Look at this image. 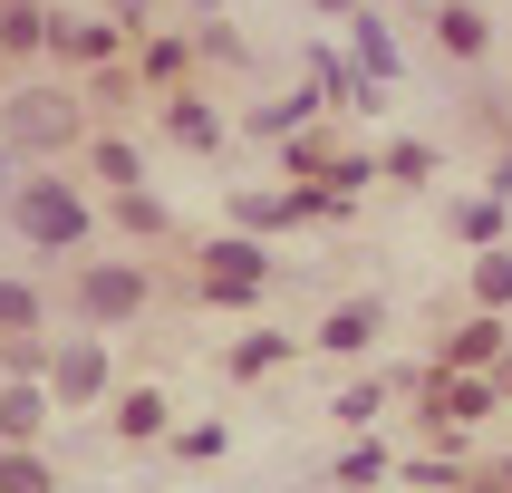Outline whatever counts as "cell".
<instances>
[{
  "label": "cell",
  "instance_id": "6da1fadb",
  "mask_svg": "<svg viewBox=\"0 0 512 493\" xmlns=\"http://www.w3.org/2000/svg\"><path fill=\"white\" fill-rule=\"evenodd\" d=\"M78 97L68 87H10L0 97V145H20V155H58V145H78Z\"/></svg>",
  "mask_w": 512,
  "mask_h": 493
},
{
  "label": "cell",
  "instance_id": "7a4b0ae2",
  "mask_svg": "<svg viewBox=\"0 0 512 493\" xmlns=\"http://www.w3.org/2000/svg\"><path fill=\"white\" fill-rule=\"evenodd\" d=\"M10 213H20V232H29V242H39V252H78V242H87V203L68 194L58 174H29Z\"/></svg>",
  "mask_w": 512,
  "mask_h": 493
},
{
  "label": "cell",
  "instance_id": "3957f363",
  "mask_svg": "<svg viewBox=\"0 0 512 493\" xmlns=\"http://www.w3.org/2000/svg\"><path fill=\"white\" fill-rule=\"evenodd\" d=\"M78 300H87L97 329H116V319L145 310V271H136V261H97V271H78Z\"/></svg>",
  "mask_w": 512,
  "mask_h": 493
},
{
  "label": "cell",
  "instance_id": "277c9868",
  "mask_svg": "<svg viewBox=\"0 0 512 493\" xmlns=\"http://www.w3.org/2000/svg\"><path fill=\"white\" fill-rule=\"evenodd\" d=\"M107 339H68L49 358V397H68V406H107Z\"/></svg>",
  "mask_w": 512,
  "mask_h": 493
},
{
  "label": "cell",
  "instance_id": "5b68a950",
  "mask_svg": "<svg viewBox=\"0 0 512 493\" xmlns=\"http://www.w3.org/2000/svg\"><path fill=\"white\" fill-rule=\"evenodd\" d=\"M203 281L261 290V242H252V232H213V242H203Z\"/></svg>",
  "mask_w": 512,
  "mask_h": 493
},
{
  "label": "cell",
  "instance_id": "8992f818",
  "mask_svg": "<svg viewBox=\"0 0 512 493\" xmlns=\"http://www.w3.org/2000/svg\"><path fill=\"white\" fill-rule=\"evenodd\" d=\"M435 39H445L455 58H484L493 49V20L474 10V0H445V10H435Z\"/></svg>",
  "mask_w": 512,
  "mask_h": 493
},
{
  "label": "cell",
  "instance_id": "52a82bcc",
  "mask_svg": "<svg viewBox=\"0 0 512 493\" xmlns=\"http://www.w3.org/2000/svg\"><path fill=\"white\" fill-rule=\"evenodd\" d=\"M165 126H174V145H194V155H213V145H223V116L203 107V97H184V87L165 97Z\"/></svg>",
  "mask_w": 512,
  "mask_h": 493
},
{
  "label": "cell",
  "instance_id": "ba28073f",
  "mask_svg": "<svg viewBox=\"0 0 512 493\" xmlns=\"http://www.w3.org/2000/svg\"><path fill=\"white\" fill-rule=\"evenodd\" d=\"M503 319H464L455 339H445V368H493V358H503Z\"/></svg>",
  "mask_w": 512,
  "mask_h": 493
},
{
  "label": "cell",
  "instance_id": "9c48e42d",
  "mask_svg": "<svg viewBox=\"0 0 512 493\" xmlns=\"http://www.w3.org/2000/svg\"><path fill=\"white\" fill-rule=\"evenodd\" d=\"M455 242L493 252V242H503V194H474V203H455Z\"/></svg>",
  "mask_w": 512,
  "mask_h": 493
},
{
  "label": "cell",
  "instance_id": "30bf717a",
  "mask_svg": "<svg viewBox=\"0 0 512 493\" xmlns=\"http://www.w3.org/2000/svg\"><path fill=\"white\" fill-rule=\"evenodd\" d=\"M358 58H368V78L387 87V78H406V58H397V39L377 29V10H358Z\"/></svg>",
  "mask_w": 512,
  "mask_h": 493
},
{
  "label": "cell",
  "instance_id": "8fae6325",
  "mask_svg": "<svg viewBox=\"0 0 512 493\" xmlns=\"http://www.w3.org/2000/svg\"><path fill=\"white\" fill-rule=\"evenodd\" d=\"M368 339H377V310H368V300H348V310L319 319V348H368Z\"/></svg>",
  "mask_w": 512,
  "mask_h": 493
},
{
  "label": "cell",
  "instance_id": "7c38bea8",
  "mask_svg": "<svg viewBox=\"0 0 512 493\" xmlns=\"http://www.w3.org/2000/svg\"><path fill=\"white\" fill-rule=\"evenodd\" d=\"M281 358H290L281 329H252V339H232V377H261V368H281Z\"/></svg>",
  "mask_w": 512,
  "mask_h": 493
},
{
  "label": "cell",
  "instance_id": "4fadbf2b",
  "mask_svg": "<svg viewBox=\"0 0 512 493\" xmlns=\"http://www.w3.org/2000/svg\"><path fill=\"white\" fill-rule=\"evenodd\" d=\"M474 300H484V310H503V300H512V252H503V242L474 252Z\"/></svg>",
  "mask_w": 512,
  "mask_h": 493
},
{
  "label": "cell",
  "instance_id": "5bb4252c",
  "mask_svg": "<svg viewBox=\"0 0 512 493\" xmlns=\"http://www.w3.org/2000/svg\"><path fill=\"white\" fill-rule=\"evenodd\" d=\"M0 39H10V49H39V39H49V10H39V0H0Z\"/></svg>",
  "mask_w": 512,
  "mask_h": 493
},
{
  "label": "cell",
  "instance_id": "9a60e30c",
  "mask_svg": "<svg viewBox=\"0 0 512 493\" xmlns=\"http://www.w3.org/2000/svg\"><path fill=\"white\" fill-rule=\"evenodd\" d=\"M39 329V290L29 281H0V339H29Z\"/></svg>",
  "mask_w": 512,
  "mask_h": 493
},
{
  "label": "cell",
  "instance_id": "2e32d148",
  "mask_svg": "<svg viewBox=\"0 0 512 493\" xmlns=\"http://www.w3.org/2000/svg\"><path fill=\"white\" fill-rule=\"evenodd\" d=\"M165 426V397H155V387H126V397H116V435H155Z\"/></svg>",
  "mask_w": 512,
  "mask_h": 493
},
{
  "label": "cell",
  "instance_id": "e0dca14e",
  "mask_svg": "<svg viewBox=\"0 0 512 493\" xmlns=\"http://www.w3.org/2000/svg\"><path fill=\"white\" fill-rule=\"evenodd\" d=\"M39 387H0V435H10V445H20V435H39Z\"/></svg>",
  "mask_w": 512,
  "mask_h": 493
},
{
  "label": "cell",
  "instance_id": "ac0fdd59",
  "mask_svg": "<svg viewBox=\"0 0 512 493\" xmlns=\"http://www.w3.org/2000/svg\"><path fill=\"white\" fill-rule=\"evenodd\" d=\"M377 165L397 174V184H426V174H435V145H426V136H406V145H387Z\"/></svg>",
  "mask_w": 512,
  "mask_h": 493
},
{
  "label": "cell",
  "instance_id": "d6986e66",
  "mask_svg": "<svg viewBox=\"0 0 512 493\" xmlns=\"http://www.w3.org/2000/svg\"><path fill=\"white\" fill-rule=\"evenodd\" d=\"M0 493H49V464L10 445V455H0Z\"/></svg>",
  "mask_w": 512,
  "mask_h": 493
},
{
  "label": "cell",
  "instance_id": "ffe728a7",
  "mask_svg": "<svg viewBox=\"0 0 512 493\" xmlns=\"http://www.w3.org/2000/svg\"><path fill=\"white\" fill-rule=\"evenodd\" d=\"M184 68H194V58H184V39H155V49H145V87H174Z\"/></svg>",
  "mask_w": 512,
  "mask_h": 493
},
{
  "label": "cell",
  "instance_id": "44dd1931",
  "mask_svg": "<svg viewBox=\"0 0 512 493\" xmlns=\"http://www.w3.org/2000/svg\"><path fill=\"white\" fill-rule=\"evenodd\" d=\"M97 174H107V184H116V194H136V145H97Z\"/></svg>",
  "mask_w": 512,
  "mask_h": 493
},
{
  "label": "cell",
  "instance_id": "7402d4cb",
  "mask_svg": "<svg viewBox=\"0 0 512 493\" xmlns=\"http://www.w3.org/2000/svg\"><path fill=\"white\" fill-rule=\"evenodd\" d=\"M329 474H339V484H377V474H387V455H377V445H348Z\"/></svg>",
  "mask_w": 512,
  "mask_h": 493
},
{
  "label": "cell",
  "instance_id": "603a6c76",
  "mask_svg": "<svg viewBox=\"0 0 512 493\" xmlns=\"http://www.w3.org/2000/svg\"><path fill=\"white\" fill-rule=\"evenodd\" d=\"M387 387H397V377H377V387H339V416H348V426H358V416H377V397H387Z\"/></svg>",
  "mask_w": 512,
  "mask_h": 493
},
{
  "label": "cell",
  "instance_id": "cb8c5ba5",
  "mask_svg": "<svg viewBox=\"0 0 512 493\" xmlns=\"http://www.w3.org/2000/svg\"><path fill=\"white\" fill-rule=\"evenodd\" d=\"M223 445H232L223 426H184V464H213V455H223Z\"/></svg>",
  "mask_w": 512,
  "mask_h": 493
},
{
  "label": "cell",
  "instance_id": "d4e9b609",
  "mask_svg": "<svg viewBox=\"0 0 512 493\" xmlns=\"http://www.w3.org/2000/svg\"><path fill=\"white\" fill-rule=\"evenodd\" d=\"M300 116H310V97H271V107H261V126H271V136H290Z\"/></svg>",
  "mask_w": 512,
  "mask_h": 493
},
{
  "label": "cell",
  "instance_id": "484cf974",
  "mask_svg": "<svg viewBox=\"0 0 512 493\" xmlns=\"http://www.w3.org/2000/svg\"><path fill=\"white\" fill-rule=\"evenodd\" d=\"M464 493H512V464H484V474H474Z\"/></svg>",
  "mask_w": 512,
  "mask_h": 493
},
{
  "label": "cell",
  "instance_id": "4316f807",
  "mask_svg": "<svg viewBox=\"0 0 512 493\" xmlns=\"http://www.w3.org/2000/svg\"><path fill=\"white\" fill-rule=\"evenodd\" d=\"M493 387H503V397H512V348H503V358H493Z\"/></svg>",
  "mask_w": 512,
  "mask_h": 493
},
{
  "label": "cell",
  "instance_id": "83f0119b",
  "mask_svg": "<svg viewBox=\"0 0 512 493\" xmlns=\"http://www.w3.org/2000/svg\"><path fill=\"white\" fill-rule=\"evenodd\" d=\"M10 155H20V145H0V174H10Z\"/></svg>",
  "mask_w": 512,
  "mask_h": 493
},
{
  "label": "cell",
  "instance_id": "f1b7e54d",
  "mask_svg": "<svg viewBox=\"0 0 512 493\" xmlns=\"http://www.w3.org/2000/svg\"><path fill=\"white\" fill-rule=\"evenodd\" d=\"M194 10H223V0H194Z\"/></svg>",
  "mask_w": 512,
  "mask_h": 493
},
{
  "label": "cell",
  "instance_id": "f546056e",
  "mask_svg": "<svg viewBox=\"0 0 512 493\" xmlns=\"http://www.w3.org/2000/svg\"><path fill=\"white\" fill-rule=\"evenodd\" d=\"M0 455H10V435H0Z\"/></svg>",
  "mask_w": 512,
  "mask_h": 493
},
{
  "label": "cell",
  "instance_id": "4dcf8cb0",
  "mask_svg": "<svg viewBox=\"0 0 512 493\" xmlns=\"http://www.w3.org/2000/svg\"><path fill=\"white\" fill-rule=\"evenodd\" d=\"M126 10H145V0H126Z\"/></svg>",
  "mask_w": 512,
  "mask_h": 493
},
{
  "label": "cell",
  "instance_id": "1f68e13d",
  "mask_svg": "<svg viewBox=\"0 0 512 493\" xmlns=\"http://www.w3.org/2000/svg\"><path fill=\"white\" fill-rule=\"evenodd\" d=\"M358 10H368V0H358Z\"/></svg>",
  "mask_w": 512,
  "mask_h": 493
}]
</instances>
